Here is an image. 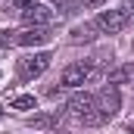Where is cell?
Listing matches in <instances>:
<instances>
[{
    "mask_svg": "<svg viewBox=\"0 0 134 134\" xmlns=\"http://www.w3.org/2000/svg\"><path fill=\"white\" fill-rule=\"evenodd\" d=\"M125 81H134V66H131V63L112 69V72L106 75V84H112V87H119V84H125Z\"/></svg>",
    "mask_w": 134,
    "mask_h": 134,
    "instance_id": "obj_9",
    "label": "cell"
},
{
    "mask_svg": "<svg viewBox=\"0 0 134 134\" xmlns=\"http://www.w3.org/2000/svg\"><path fill=\"white\" fill-rule=\"evenodd\" d=\"M3 115H6V109H3V106H0V119H3Z\"/></svg>",
    "mask_w": 134,
    "mask_h": 134,
    "instance_id": "obj_17",
    "label": "cell"
},
{
    "mask_svg": "<svg viewBox=\"0 0 134 134\" xmlns=\"http://www.w3.org/2000/svg\"><path fill=\"white\" fill-rule=\"evenodd\" d=\"M69 115H75L81 125H103L100 112H97V97L94 94H87V91H78V94H72V100H69Z\"/></svg>",
    "mask_w": 134,
    "mask_h": 134,
    "instance_id": "obj_1",
    "label": "cell"
},
{
    "mask_svg": "<svg viewBox=\"0 0 134 134\" xmlns=\"http://www.w3.org/2000/svg\"><path fill=\"white\" fill-rule=\"evenodd\" d=\"M13 109H37V100L31 94H22V97H13Z\"/></svg>",
    "mask_w": 134,
    "mask_h": 134,
    "instance_id": "obj_12",
    "label": "cell"
},
{
    "mask_svg": "<svg viewBox=\"0 0 134 134\" xmlns=\"http://www.w3.org/2000/svg\"><path fill=\"white\" fill-rule=\"evenodd\" d=\"M16 44V31H0V47H13Z\"/></svg>",
    "mask_w": 134,
    "mask_h": 134,
    "instance_id": "obj_13",
    "label": "cell"
},
{
    "mask_svg": "<svg viewBox=\"0 0 134 134\" xmlns=\"http://www.w3.org/2000/svg\"><path fill=\"white\" fill-rule=\"evenodd\" d=\"M50 3H53V9L63 13V16H72V13L81 9V0H50Z\"/></svg>",
    "mask_w": 134,
    "mask_h": 134,
    "instance_id": "obj_11",
    "label": "cell"
},
{
    "mask_svg": "<svg viewBox=\"0 0 134 134\" xmlns=\"http://www.w3.org/2000/svg\"><path fill=\"white\" fill-rule=\"evenodd\" d=\"M91 78H94V66H91V63H72V66L63 69V78H59V81H63V87H72V91H75V87L87 84Z\"/></svg>",
    "mask_w": 134,
    "mask_h": 134,
    "instance_id": "obj_5",
    "label": "cell"
},
{
    "mask_svg": "<svg viewBox=\"0 0 134 134\" xmlns=\"http://www.w3.org/2000/svg\"><path fill=\"white\" fill-rule=\"evenodd\" d=\"M119 87H112V84H106L100 94H97V112H100L103 122H109L115 112H119Z\"/></svg>",
    "mask_w": 134,
    "mask_h": 134,
    "instance_id": "obj_6",
    "label": "cell"
},
{
    "mask_svg": "<svg viewBox=\"0 0 134 134\" xmlns=\"http://www.w3.org/2000/svg\"><path fill=\"white\" fill-rule=\"evenodd\" d=\"M63 119H66V112L63 109H53V112H37V115H31L28 125L31 128H56Z\"/></svg>",
    "mask_w": 134,
    "mask_h": 134,
    "instance_id": "obj_8",
    "label": "cell"
},
{
    "mask_svg": "<svg viewBox=\"0 0 134 134\" xmlns=\"http://www.w3.org/2000/svg\"><path fill=\"white\" fill-rule=\"evenodd\" d=\"M103 3H106V0H81L84 9H94V6H103Z\"/></svg>",
    "mask_w": 134,
    "mask_h": 134,
    "instance_id": "obj_15",
    "label": "cell"
},
{
    "mask_svg": "<svg viewBox=\"0 0 134 134\" xmlns=\"http://www.w3.org/2000/svg\"><path fill=\"white\" fill-rule=\"evenodd\" d=\"M34 3H41V0H13V9H28V6H34Z\"/></svg>",
    "mask_w": 134,
    "mask_h": 134,
    "instance_id": "obj_14",
    "label": "cell"
},
{
    "mask_svg": "<svg viewBox=\"0 0 134 134\" xmlns=\"http://www.w3.org/2000/svg\"><path fill=\"white\" fill-rule=\"evenodd\" d=\"M50 53L47 50H41V53H31V56H22L19 63H16V75H19V81H34V78H41L47 66H50Z\"/></svg>",
    "mask_w": 134,
    "mask_h": 134,
    "instance_id": "obj_3",
    "label": "cell"
},
{
    "mask_svg": "<svg viewBox=\"0 0 134 134\" xmlns=\"http://www.w3.org/2000/svg\"><path fill=\"white\" fill-rule=\"evenodd\" d=\"M97 31H100V28H97V22H84V25H78V28L72 31V41H91Z\"/></svg>",
    "mask_w": 134,
    "mask_h": 134,
    "instance_id": "obj_10",
    "label": "cell"
},
{
    "mask_svg": "<svg viewBox=\"0 0 134 134\" xmlns=\"http://www.w3.org/2000/svg\"><path fill=\"white\" fill-rule=\"evenodd\" d=\"M56 19V9L53 6H44V3H34L28 9H22V22L28 28H50Z\"/></svg>",
    "mask_w": 134,
    "mask_h": 134,
    "instance_id": "obj_4",
    "label": "cell"
},
{
    "mask_svg": "<svg viewBox=\"0 0 134 134\" xmlns=\"http://www.w3.org/2000/svg\"><path fill=\"white\" fill-rule=\"evenodd\" d=\"M53 34L50 28H22L16 31V47H37V44H47Z\"/></svg>",
    "mask_w": 134,
    "mask_h": 134,
    "instance_id": "obj_7",
    "label": "cell"
},
{
    "mask_svg": "<svg viewBox=\"0 0 134 134\" xmlns=\"http://www.w3.org/2000/svg\"><path fill=\"white\" fill-rule=\"evenodd\" d=\"M128 134H134V122H131V125H128Z\"/></svg>",
    "mask_w": 134,
    "mask_h": 134,
    "instance_id": "obj_16",
    "label": "cell"
},
{
    "mask_svg": "<svg viewBox=\"0 0 134 134\" xmlns=\"http://www.w3.org/2000/svg\"><path fill=\"white\" fill-rule=\"evenodd\" d=\"M134 0H125L122 6H115V9H103L100 16H97V28H100L103 34H119L128 22H131L134 16Z\"/></svg>",
    "mask_w": 134,
    "mask_h": 134,
    "instance_id": "obj_2",
    "label": "cell"
}]
</instances>
